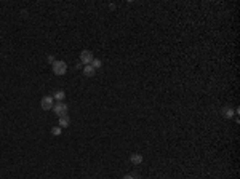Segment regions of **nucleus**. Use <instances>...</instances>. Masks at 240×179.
<instances>
[{
	"label": "nucleus",
	"instance_id": "f257e3e1",
	"mask_svg": "<svg viewBox=\"0 0 240 179\" xmlns=\"http://www.w3.org/2000/svg\"><path fill=\"white\" fill-rule=\"evenodd\" d=\"M51 69H53V74L54 75H64L67 72V64L64 61H56L51 66Z\"/></svg>",
	"mask_w": 240,
	"mask_h": 179
},
{
	"label": "nucleus",
	"instance_id": "f03ea898",
	"mask_svg": "<svg viewBox=\"0 0 240 179\" xmlns=\"http://www.w3.org/2000/svg\"><path fill=\"white\" fill-rule=\"evenodd\" d=\"M53 112L58 115V117H63V115H67V104L64 102V101H61V102H56L54 106H53Z\"/></svg>",
	"mask_w": 240,
	"mask_h": 179
},
{
	"label": "nucleus",
	"instance_id": "7ed1b4c3",
	"mask_svg": "<svg viewBox=\"0 0 240 179\" xmlns=\"http://www.w3.org/2000/svg\"><path fill=\"white\" fill-rule=\"evenodd\" d=\"M93 59H94V56H93V53H91L90 50H83V51L80 53V62H82V64L90 66V64L93 62Z\"/></svg>",
	"mask_w": 240,
	"mask_h": 179
},
{
	"label": "nucleus",
	"instance_id": "20e7f679",
	"mask_svg": "<svg viewBox=\"0 0 240 179\" xmlns=\"http://www.w3.org/2000/svg\"><path fill=\"white\" fill-rule=\"evenodd\" d=\"M54 102V99H53V96H43L42 98V101H40V106H42V109L43 111H50V109H53V104Z\"/></svg>",
	"mask_w": 240,
	"mask_h": 179
},
{
	"label": "nucleus",
	"instance_id": "39448f33",
	"mask_svg": "<svg viewBox=\"0 0 240 179\" xmlns=\"http://www.w3.org/2000/svg\"><path fill=\"white\" fill-rule=\"evenodd\" d=\"M130 162L133 165H141V163H143V155H141V154H131Z\"/></svg>",
	"mask_w": 240,
	"mask_h": 179
},
{
	"label": "nucleus",
	"instance_id": "423d86ee",
	"mask_svg": "<svg viewBox=\"0 0 240 179\" xmlns=\"http://www.w3.org/2000/svg\"><path fill=\"white\" fill-rule=\"evenodd\" d=\"M222 115H224V118H232L234 115H235V112H234V109L232 107H224L222 109Z\"/></svg>",
	"mask_w": 240,
	"mask_h": 179
},
{
	"label": "nucleus",
	"instance_id": "0eeeda50",
	"mask_svg": "<svg viewBox=\"0 0 240 179\" xmlns=\"http://www.w3.org/2000/svg\"><path fill=\"white\" fill-rule=\"evenodd\" d=\"M64 98H66V93L63 91V90H58L54 94H53V99H56L58 102H61V101H64Z\"/></svg>",
	"mask_w": 240,
	"mask_h": 179
},
{
	"label": "nucleus",
	"instance_id": "6e6552de",
	"mask_svg": "<svg viewBox=\"0 0 240 179\" xmlns=\"http://www.w3.org/2000/svg\"><path fill=\"white\" fill-rule=\"evenodd\" d=\"M69 123H70L69 117H67V115H63V117H59V125H58V127H61V128H67V127H69Z\"/></svg>",
	"mask_w": 240,
	"mask_h": 179
},
{
	"label": "nucleus",
	"instance_id": "1a4fd4ad",
	"mask_svg": "<svg viewBox=\"0 0 240 179\" xmlns=\"http://www.w3.org/2000/svg\"><path fill=\"white\" fill-rule=\"evenodd\" d=\"M94 72H96V71H94L91 66H85V67H83V74H85V77H93Z\"/></svg>",
	"mask_w": 240,
	"mask_h": 179
},
{
	"label": "nucleus",
	"instance_id": "9d476101",
	"mask_svg": "<svg viewBox=\"0 0 240 179\" xmlns=\"http://www.w3.org/2000/svg\"><path fill=\"white\" fill-rule=\"evenodd\" d=\"M90 66H91V67H93V69H94V71H96V69H100V67H101V66H103V62H101V61H100V59H96V58H94V59H93V62H91V64H90Z\"/></svg>",
	"mask_w": 240,
	"mask_h": 179
},
{
	"label": "nucleus",
	"instance_id": "9b49d317",
	"mask_svg": "<svg viewBox=\"0 0 240 179\" xmlns=\"http://www.w3.org/2000/svg\"><path fill=\"white\" fill-rule=\"evenodd\" d=\"M61 133H63V128H61V127H53V128H51V134H53V136H59Z\"/></svg>",
	"mask_w": 240,
	"mask_h": 179
},
{
	"label": "nucleus",
	"instance_id": "f8f14e48",
	"mask_svg": "<svg viewBox=\"0 0 240 179\" xmlns=\"http://www.w3.org/2000/svg\"><path fill=\"white\" fill-rule=\"evenodd\" d=\"M48 62H50L51 66H53V64L56 62V59H54V56H53V54H51V56H48Z\"/></svg>",
	"mask_w": 240,
	"mask_h": 179
},
{
	"label": "nucleus",
	"instance_id": "ddd939ff",
	"mask_svg": "<svg viewBox=\"0 0 240 179\" xmlns=\"http://www.w3.org/2000/svg\"><path fill=\"white\" fill-rule=\"evenodd\" d=\"M123 179H135L131 174H126V176H123Z\"/></svg>",
	"mask_w": 240,
	"mask_h": 179
}]
</instances>
